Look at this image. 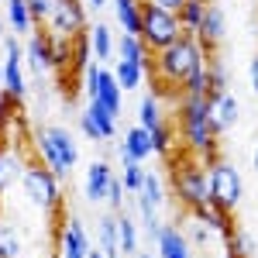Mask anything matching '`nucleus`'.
Masks as SVG:
<instances>
[{"mask_svg": "<svg viewBox=\"0 0 258 258\" xmlns=\"http://www.w3.org/2000/svg\"><path fill=\"white\" fill-rule=\"evenodd\" d=\"M176 124H179V138H182L189 155H197L203 165L220 159V135L214 131V120H210V100L179 97Z\"/></svg>", "mask_w": 258, "mask_h": 258, "instance_id": "f257e3e1", "label": "nucleus"}, {"mask_svg": "<svg viewBox=\"0 0 258 258\" xmlns=\"http://www.w3.org/2000/svg\"><path fill=\"white\" fill-rule=\"evenodd\" d=\"M210 59V52L197 41V35H179L172 45H165L162 52H152V73L159 86L179 90L197 69H203Z\"/></svg>", "mask_w": 258, "mask_h": 258, "instance_id": "f03ea898", "label": "nucleus"}, {"mask_svg": "<svg viewBox=\"0 0 258 258\" xmlns=\"http://www.w3.org/2000/svg\"><path fill=\"white\" fill-rule=\"evenodd\" d=\"M35 148H38L41 162H45L59 179H66L76 169V162H80V145H76V138H73L66 127H59V124L38 127V131H35Z\"/></svg>", "mask_w": 258, "mask_h": 258, "instance_id": "7ed1b4c3", "label": "nucleus"}, {"mask_svg": "<svg viewBox=\"0 0 258 258\" xmlns=\"http://www.w3.org/2000/svg\"><path fill=\"white\" fill-rule=\"evenodd\" d=\"M21 193L24 200L41 210V214H52V210H59L62 207V179L45 165V162H31L28 169H24V176H21Z\"/></svg>", "mask_w": 258, "mask_h": 258, "instance_id": "20e7f679", "label": "nucleus"}, {"mask_svg": "<svg viewBox=\"0 0 258 258\" xmlns=\"http://www.w3.org/2000/svg\"><path fill=\"white\" fill-rule=\"evenodd\" d=\"M172 189L176 200L186 210H200L210 203V176L207 165L200 159H182L179 165H172Z\"/></svg>", "mask_w": 258, "mask_h": 258, "instance_id": "39448f33", "label": "nucleus"}, {"mask_svg": "<svg viewBox=\"0 0 258 258\" xmlns=\"http://www.w3.org/2000/svg\"><path fill=\"white\" fill-rule=\"evenodd\" d=\"M207 176H210V203L234 214L244 200V176L238 172V165L227 159H214L207 165Z\"/></svg>", "mask_w": 258, "mask_h": 258, "instance_id": "423d86ee", "label": "nucleus"}, {"mask_svg": "<svg viewBox=\"0 0 258 258\" xmlns=\"http://www.w3.org/2000/svg\"><path fill=\"white\" fill-rule=\"evenodd\" d=\"M179 35H182V24H179L176 11L145 4V11H141V41L148 45V52H162V48L172 45Z\"/></svg>", "mask_w": 258, "mask_h": 258, "instance_id": "0eeeda50", "label": "nucleus"}, {"mask_svg": "<svg viewBox=\"0 0 258 258\" xmlns=\"http://www.w3.org/2000/svg\"><path fill=\"white\" fill-rule=\"evenodd\" d=\"M4 45V97L11 103H21L24 93H28V80H24V48L21 41L14 38V31H7V38L0 41Z\"/></svg>", "mask_w": 258, "mask_h": 258, "instance_id": "6e6552de", "label": "nucleus"}, {"mask_svg": "<svg viewBox=\"0 0 258 258\" xmlns=\"http://www.w3.org/2000/svg\"><path fill=\"white\" fill-rule=\"evenodd\" d=\"M45 24L55 35L80 38V35H86V7L80 0H52V14H48Z\"/></svg>", "mask_w": 258, "mask_h": 258, "instance_id": "1a4fd4ad", "label": "nucleus"}, {"mask_svg": "<svg viewBox=\"0 0 258 258\" xmlns=\"http://www.w3.org/2000/svg\"><path fill=\"white\" fill-rule=\"evenodd\" d=\"M90 248H93V241H90V234H86L83 220L80 217H69V224H62V227H59V241H55L59 258H86V255H90Z\"/></svg>", "mask_w": 258, "mask_h": 258, "instance_id": "9d476101", "label": "nucleus"}, {"mask_svg": "<svg viewBox=\"0 0 258 258\" xmlns=\"http://www.w3.org/2000/svg\"><path fill=\"white\" fill-rule=\"evenodd\" d=\"M114 169L107 159H97L86 165V176H83V197L90 203H107V193H110V182H114Z\"/></svg>", "mask_w": 258, "mask_h": 258, "instance_id": "9b49d317", "label": "nucleus"}, {"mask_svg": "<svg viewBox=\"0 0 258 258\" xmlns=\"http://www.w3.org/2000/svg\"><path fill=\"white\" fill-rule=\"evenodd\" d=\"M210 120H214V131H217V135H227L241 120V100L234 97L231 90L214 93V97H210Z\"/></svg>", "mask_w": 258, "mask_h": 258, "instance_id": "f8f14e48", "label": "nucleus"}, {"mask_svg": "<svg viewBox=\"0 0 258 258\" xmlns=\"http://www.w3.org/2000/svg\"><path fill=\"white\" fill-rule=\"evenodd\" d=\"M227 35V21H224V11H220L217 4H207V11H203V24H200L197 31V41L207 48V52H214L220 41Z\"/></svg>", "mask_w": 258, "mask_h": 258, "instance_id": "ddd939ff", "label": "nucleus"}, {"mask_svg": "<svg viewBox=\"0 0 258 258\" xmlns=\"http://www.w3.org/2000/svg\"><path fill=\"white\" fill-rule=\"evenodd\" d=\"M155 244H159V258H193V244L176 224H162Z\"/></svg>", "mask_w": 258, "mask_h": 258, "instance_id": "4468645a", "label": "nucleus"}, {"mask_svg": "<svg viewBox=\"0 0 258 258\" xmlns=\"http://www.w3.org/2000/svg\"><path fill=\"white\" fill-rule=\"evenodd\" d=\"M24 59L35 73H52V45H48V31H31L24 41Z\"/></svg>", "mask_w": 258, "mask_h": 258, "instance_id": "2eb2a0df", "label": "nucleus"}, {"mask_svg": "<svg viewBox=\"0 0 258 258\" xmlns=\"http://www.w3.org/2000/svg\"><path fill=\"white\" fill-rule=\"evenodd\" d=\"M120 152L135 155L138 162H148L152 155H155V141H152V131H148V127H141V124L127 127V131H124V141H120Z\"/></svg>", "mask_w": 258, "mask_h": 258, "instance_id": "dca6fc26", "label": "nucleus"}, {"mask_svg": "<svg viewBox=\"0 0 258 258\" xmlns=\"http://www.w3.org/2000/svg\"><path fill=\"white\" fill-rule=\"evenodd\" d=\"M24 159H21L18 148H11V145H0V193H7L14 182H21L24 176Z\"/></svg>", "mask_w": 258, "mask_h": 258, "instance_id": "f3484780", "label": "nucleus"}, {"mask_svg": "<svg viewBox=\"0 0 258 258\" xmlns=\"http://www.w3.org/2000/svg\"><path fill=\"white\" fill-rule=\"evenodd\" d=\"M135 197H138V210H159L165 203V182L159 172H145V182Z\"/></svg>", "mask_w": 258, "mask_h": 258, "instance_id": "a211bd4d", "label": "nucleus"}, {"mask_svg": "<svg viewBox=\"0 0 258 258\" xmlns=\"http://www.w3.org/2000/svg\"><path fill=\"white\" fill-rule=\"evenodd\" d=\"M141 11L145 0H114V14L124 35H141Z\"/></svg>", "mask_w": 258, "mask_h": 258, "instance_id": "6ab92c4d", "label": "nucleus"}, {"mask_svg": "<svg viewBox=\"0 0 258 258\" xmlns=\"http://www.w3.org/2000/svg\"><path fill=\"white\" fill-rule=\"evenodd\" d=\"M117 59L138 62V66H145V69H152V52H148V45L141 41V35H124V31H120V38H117Z\"/></svg>", "mask_w": 258, "mask_h": 258, "instance_id": "aec40b11", "label": "nucleus"}, {"mask_svg": "<svg viewBox=\"0 0 258 258\" xmlns=\"http://www.w3.org/2000/svg\"><path fill=\"white\" fill-rule=\"evenodd\" d=\"M90 45H93V59L97 62H110L114 59V52H117V38H114V31L97 21L93 28H90Z\"/></svg>", "mask_w": 258, "mask_h": 258, "instance_id": "412c9836", "label": "nucleus"}, {"mask_svg": "<svg viewBox=\"0 0 258 258\" xmlns=\"http://www.w3.org/2000/svg\"><path fill=\"white\" fill-rule=\"evenodd\" d=\"M120 97H124V90H120V83L114 80V69H103V73H100V83H97V93H93L90 100L107 103V107L120 117Z\"/></svg>", "mask_w": 258, "mask_h": 258, "instance_id": "4be33fe9", "label": "nucleus"}, {"mask_svg": "<svg viewBox=\"0 0 258 258\" xmlns=\"http://www.w3.org/2000/svg\"><path fill=\"white\" fill-rule=\"evenodd\" d=\"M7 4V28L14 35H31L35 31V18L28 11V0H4Z\"/></svg>", "mask_w": 258, "mask_h": 258, "instance_id": "5701e85b", "label": "nucleus"}, {"mask_svg": "<svg viewBox=\"0 0 258 258\" xmlns=\"http://www.w3.org/2000/svg\"><path fill=\"white\" fill-rule=\"evenodd\" d=\"M97 244L107 251V258H120V244H117V214H107L97 220Z\"/></svg>", "mask_w": 258, "mask_h": 258, "instance_id": "b1692460", "label": "nucleus"}, {"mask_svg": "<svg viewBox=\"0 0 258 258\" xmlns=\"http://www.w3.org/2000/svg\"><path fill=\"white\" fill-rule=\"evenodd\" d=\"M145 66H138V62H127V59H117V66H114V80L120 83V90L127 93V90H141V83H145Z\"/></svg>", "mask_w": 258, "mask_h": 258, "instance_id": "393cba45", "label": "nucleus"}, {"mask_svg": "<svg viewBox=\"0 0 258 258\" xmlns=\"http://www.w3.org/2000/svg\"><path fill=\"white\" fill-rule=\"evenodd\" d=\"M189 214H197V217L203 220V224H207L214 234H220V238H224V234L234 227V224H231V214H227V210H220L217 203H207V207H200V210H189Z\"/></svg>", "mask_w": 258, "mask_h": 258, "instance_id": "a878e982", "label": "nucleus"}, {"mask_svg": "<svg viewBox=\"0 0 258 258\" xmlns=\"http://www.w3.org/2000/svg\"><path fill=\"white\" fill-rule=\"evenodd\" d=\"M145 165H141L135 155H127V152H120V182H124V189L127 193H138L141 182H145Z\"/></svg>", "mask_w": 258, "mask_h": 258, "instance_id": "bb28decb", "label": "nucleus"}, {"mask_svg": "<svg viewBox=\"0 0 258 258\" xmlns=\"http://www.w3.org/2000/svg\"><path fill=\"white\" fill-rule=\"evenodd\" d=\"M117 244H120V255L135 258L141 251L138 248V227H135V220L127 217V214H117Z\"/></svg>", "mask_w": 258, "mask_h": 258, "instance_id": "cd10ccee", "label": "nucleus"}, {"mask_svg": "<svg viewBox=\"0 0 258 258\" xmlns=\"http://www.w3.org/2000/svg\"><path fill=\"white\" fill-rule=\"evenodd\" d=\"M86 110H90V117L97 120V127H100V135H103V141L117 135V114H114L107 103H100V100H90V103H86Z\"/></svg>", "mask_w": 258, "mask_h": 258, "instance_id": "c85d7f7f", "label": "nucleus"}, {"mask_svg": "<svg viewBox=\"0 0 258 258\" xmlns=\"http://www.w3.org/2000/svg\"><path fill=\"white\" fill-rule=\"evenodd\" d=\"M203 11H207V0H186L179 7V24H182V35H197L200 24H203Z\"/></svg>", "mask_w": 258, "mask_h": 258, "instance_id": "c756f323", "label": "nucleus"}, {"mask_svg": "<svg viewBox=\"0 0 258 258\" xmlns=\"http://www.w3.org/2000/svg\"><path fill=\"white\" fill-rule=\"evenodd\" d=\"M224 241H227V258H251L255 255V241H251L248 231H241V227H231L224 234Z\"/></svg>", "mask_w": 258, "mask_h": 258, "instance_id": "7c9ffc66", "label": "nucleus"}, {"mask_svg": "<svg viewBox=\"0 0 258 258\" xmlns=\"http://www.w3.org/2000/svg\"><path fill=\"white\" fill-rule=\"evenodd\" d=\"M48 45H52V69H69L73 66V38L48 31Z\"/></svg>", "mask_w": 258, "mask_h": 258, "instance_id": "2f4dec72", "label": "nucleus"}, {"mask_svg": "<svg viewBox=\"0 0 258 258\" xmlns=\"http://www.w3.org/2000/svg\"><path fill=\"white\" fill-rule=\"evenodd\" d=\"M179 97H197V100H210V76H207V66L197 69L189 80L179 86Z\"/></svg>", "mask_w": 258, "mask_h": 258, "instance_id": "473e14b6", "label": "nucleus"}, {"mask_svg": "<svg viewBox=\"0 0 258 258\" xmlns=\"http://www.w3.org/2000/svg\"><path fill=\"white\" fill-rule=\"evenodd\" d=\"M162 120H165V117H162L159 100H155V97H141V103H138V124H141V127L152 131V127H159Z\"/></svg>", "mask_w": 258, "mask_h": 258, "instance_id": "72a5a7b5", "label": "nucleus"}, {"mask_svg": "<svg viewBox=\"0 0 258 258\" xmlns=\"http://www.w3.org/2000/svg\"><path fill=\"white\" fill-rule=\"evenodd\" d=\"M152 141H155V155L169 159V155H172V145H176V131H172V124L162 120L159 127H152Z\"/></svg>", "mask_w": 258, "mask_h": 258, "instance_id": "f704fd0d", "label": "nucleus"}, {"mask_svg": "<svg viewBox=\"0 0 258 258\" xmlns=\"http://www.w3.org/2000/svg\"><path fill=\"white\" fill-rule=\"evenodd\" d=\"M0 258H21V234L11 224H0Z\"/></svg>", "mask_w": 258, "mask_h": 258, "instance_id": "c9c22d12", "label": "nucleus"}, {"mask_svg": "<svg viewBox=\"0 0 258 258\" xmlns=\"http://www.w3.org/2000/svg\"><path fill=\"white\" fill-rule=\"evenodd\" d=\"M207 76H210V97L231 90V86H227V69H224L220 59H207Z\"/></svg>", "mask_w": 258, "mask_h": 258, "instance_id": "e433bc0d", "label": "nucleus"}, {"mask_svg": "<svg viewBox=\"0 0 258 258\" xmlns=\"http://www.w3.org/2000/svg\"><path fill=\"white\" fill-rule=\"evenodd\" d=\"M207 238H210V227L197 214H189V244H207Z\"/></svg>", "mask_w": 258, "mask_h": 258, "instance_id": "4c0bfd02", "label": "nucleus"}, {"mask_svg": "<svg viewBox=\"0 0 258 258\" xmlns=\"http://www.w3.org/2000/svg\"><path fill=\"white\" fill-rule=\"evenodd\" d=\"M80 131H83V138H90V141H103L97 120L90 117V110H83V114H80Z\"/></svg>", "mask_w": 258, "mask_h": 258, "instance_id": "58836bf2", "label": "nucleus"}, {"mask_svg": "<svg viewBox=\"0 0 258 258\" xmlns=\"http://www.w3.org/2000/svg\"><path fill=\"white\" fill-rule=\"evenodd\" d=\"M124 197H127V189H124V182H120V176H117L114 182H110V193H107V203H110V210H114V214L120 210Z\"/></svg>", "mask_w": 258, "mask_h": 258, "instance_id": "ea45409f", "label": "nucleus"}, {"mask_svg": "<svg viewBox=\"0 0 258 258\" xmlns=\"http://www.w3.org/2000/svg\"><path fill=\"white\" fill-rule=\"evenodd\" d=\"M28 11H31L35 24H41V21H48V14H52V0H28Z\"/></svg>", "mask_w": 258, "mask_h": 258, "instance_id": "a19ab883", "label": "nucleus"}, {"mask_svg": "<svg viewBox=\"0 0 258 258\" xmlns=\"http://www.w3.org/2000/svg\"><path fill=\"white\" fill-rule=\"evenodd\" d=\"M248 83H251V90H255V97H258V52L248 62Z\"/></svg>", "mask_w": 258, "mask_h": 258, "instance_id": "79ce46f5", "label": "nucleus"}, {"mask_svg": "<svg viewBox=\"0 0 258 258\" xmlns=\"http://www.w3.org/2000/svg\"><path fill=\"white\" fill-rule=\"evenodd\" d=\"M145 4H155V7H165V11H176L179 14V7H182L186 0H145Z\"/></svg>", "mask_w": 258, "mask_h": 258, "instance_id": "37998d69", "label": "nucleus"}, {"mask_svg": "<svg viewBox=\"0 0 258 258\" xmlns=\"http://www.w3.org/2000/svg\"><path fill=\"white\" fill-rule=\"evenodd\" d=\"M86 258H107V251H103L100 244H93V248H90V255H86Z\"/></svg>", "mask_w": 258, "mask_h": 258, "instance_id": "c03bdc74", "label": "nucleus"}, {"mask_svg": "<svg viewBox=\"0 0 258 258\" xmlns=\"http://www.w3.org/2000/svg\"><path fill=\"white\" fill-rule=\"evenodd\" d=\"M251 169H255V176H258V145H255V152H251Z\"/></svg>", "mask_w": 258, "mask_h": 258, "instance_id": "a18cd8bd", "label": "nucleus"}, {"mask_svg": "<svg viewBox=\"0 0 258 258\" xmlns=\"http://www.w3.org/2000/svg\"><path fill=\"white\" fill-rule=\"evenodd\" d=\"M86 4H90V7H93V11H100V7H103V4H107V0H86Z\"/></svg>", "mask_w": 258, "mask_h": 258, "instance_id": "49530a36", "label": "nucleus"}, {"mask_svg": "<svg viewBox=\"0 0 258 258\" xmlns=\"http://www.w3.org/2000/svg\"><path fill=\"white\" fill-rule=\"evenodd\" d=\"M7 38V21H0V41Z\"/></svg>", "mask_w": 258, "mask_h": 258, "instance_id": "de8ad7c7", "label": "nucleus"}, {"mask_svg": "<svg viewBox=\"0 0 258 258\" xmlns=\"http://www.w3.org/2000/svg\"><path fill=\"white\" fill-rule=\"evenodd\" d=\"M0 86H4V59H0Z\"/></svg>", "mask_w": 258, "mask_h": 258, "instance_id": "09e8293b", "label": "nucleus"}, {"mask_svg": "<svg viewBox=\"0 0 258 258\" xmlns=\"http://www.w3.org/2000/svg\"><path fill=\"white\" fill-rule=\"evenodd\" d=\"M0 145H4V138H0Z\"/></svg>", "mask_w": 258, "mask_h": 258, "instance_id": "8fccbe9b", "label": "nucleus"}, {"mask_svg": "<svg viewBox=\"0 0 258 258\" xmlns=\"http://www.w3.org/2000/svg\"><path fill=\"white\" fill-rule=\"evenodd\" d=\"M0 200H4V193H0Z\"/></svg>", "mask_w": 258, "mask_h": 258, "instance_id": "3c124183", "label": "nucleus"}, {"mask_svg": "<svg viewBox=\"0 0 258 258\" xmlns=\"http://www.w3.org/2000/svg\"><path fill=\"white\" fill-rule=\"evenodd\" d=\"M0 4H4V0H0Z\"/></svg>", "mask_w": 258, "mask_h": 258, "instance_id": "603ef678", "label": "nucleus"}]
</instances>
